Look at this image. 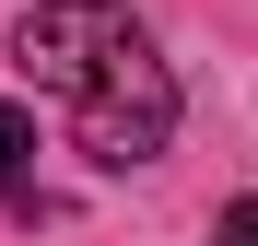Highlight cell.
<instances>
[{
  "instance_id": "cell-1",
  "label": "cell",
  "mask_w": 258,
  "mask_h": 246,
  "mask_svg": "<svg viewBox=\"0 0 258 246\" xmlns=\"http://www.w3.org/2000/svg\"><path fill=\"white\" fill-rule=\"evenodd\" d=\"M12 70L71 106V141L106 176H129V164H153L176 141V70L153 59V35L117 0H35L12 24Z\"/></svg>"
},
{
  "instance_id": "cell-2",
  "label": "cell",
  "mask_w": 258,
  "mask_h": 246,
  "mask_svg": "<svg viewBox=\"0 0 258 246\" xmlns=\"http://www.w3.org/2000/svg\"><path fill=\"white\" fill-rule=\"evenodd\" d=\"M0 199H35V129L12 94H0Z\"/></svg>"
},
{
  "instance_id": "cell-3",
  "label": "cell",
  "mask_w": 258,
  "mask_h": 246,
  "mask_svg": "<svg viewBox=\"0 0 258 246\" xmlns=\"http://www.w3.org/2000/svg\"><path fill=\"white\" fill-rule=\"evenodd\" d=\"M211 246H258V199H235V211H211Z\"/></svg>"
}]
</instances>
